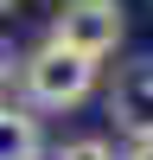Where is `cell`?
I'll list each match as a JSON object with an SVG mask.
<instances>
[{"label": "cell", "mask_w": 153, "mask_h": 160, "mask_svg": "<svg viewBox=\"0 0 153 160\" xmlns=\"http://www.w3.org/2000/svg\"><path fill=\"white\" fill-rule=\"evenodd\" d=\"M38 115H26V109H7L0 102V160H38Z\"/></svg>", "instance_id": "4"}, {"label": "cell", "mask_w": 153, "mask_h": 160, "mask_svg": "<svg viewBox=\"0 0 153 160\" xmlns=\"http://www.w3.org/2000/svg\"><path fill=\"white\" fill-rule=\"evenodd\" d=\"M7 77H13V51L0 45V90H7Z\"/></svg>", "instance_id": "7"}, {"label": "cell", "mask_w": 153, "mask_h": 160, "mask_svg": "<svg viewBox=\"0 0 153 160\" xmlns=\"http://www.w3.org/2000/svg\"><path fill=\"white\" fill-rule=\"evenodd\" d=\"M121 160H153V135H140V141H134V148H128Z\"/></svg>", "instance_id": "6"}, {"label": "cell", "mask_w": 153, "mask_h": 160, "mask_svg": "<svg viewBox=\"0 0 153 160\" xmlns=\"http://www.w3.org/2000/svg\"><path fill=\"white\" fill-rule=\"evenodd\" d=\"M128 19H121V0H58V19H51V38L89 51V58H109L121 45Z\"/></svg>", "instance_id": "2"}, {"label": "cell", "mask_w": 153, "mask_h": 160, "mask_svg": "<svg viewBox=\"0 0 153 160\" xmlns=\"http://www.w3.org/2000/svg\"><path fill=\"white\" fill-rule=\"evenodd\" d=\"M7 7H13V0H0V13H7Z\"/></svg>", "instance_id": "8"}, {"label": "cell", "mask_w": 153, "mask_h": 160, "mask_svg": "<svg viewBox=\"0 0 153 160\" xmlns=\"http://www.w3.org/2000/svg\"><path fill=\"white\" fill-rule=\"evenodd\" d=\"M96 64H102V58L64 45V38H45V45L19 64L26 102H32V109H76V102L96 90Z\"/></svg>", "instance_id": "1"}, {"label": "cell", "mask_w": 153, "mask_h": 160, "mask_svg": "<svg viewBox=\"0 0 153 160\" xmlns=\"http://www.w3.org/2000/svg\"><path fill=\"white\" fill-rule=\"evenodd\" d=\"M109 115H115V128H128V135H153V58H140V64H128L121 77H115V90H109Z\"/></svg>", "instance_id": "3"}, {"label": "cell", "mask_w": 153, "mask_h": 160, "mask_svg": "<svg viewBox=\"0 0 153 160\" xmlns=\"http://www.w3.org/2000/svg\"><path fill=\"white\" fill-rule=\"evenodd\" d=\"M58 160H121V154H115L109 141H64Z\"/></svg>", "instance_id": "5"}]
</instances>
